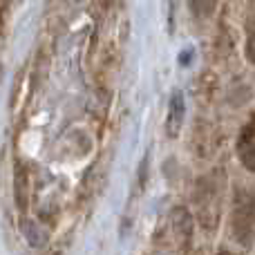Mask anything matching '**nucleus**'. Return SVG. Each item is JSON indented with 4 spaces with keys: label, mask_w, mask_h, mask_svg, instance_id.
Returning <instances> with one entry per match:
<instances>
[{
    "label": "nucleus",
    "mask_w": 255,
    "mask_h": 255,
    "mask_svg": "<svg viewBox=\"0 0 255 255\" xmlns=\"http://www.w3.org/2000/svg\"><path fill=\"white\" fill-rule=\"evenodd\" d=\"M222 190H224V177L220 172L202 177L197 181V186H195V211H197V220L208 231H213L220 224Z\"/></svg>",
    "instance_id": "f257e3e1"
},
{
    "label": "nucleus",
    "mask_w": 255,
    "mask_h": 255,
    "mask_svg": "<svg viewBox=\"0 0 255 255\" xmlns=\"http://www.w3.org/2000/svg\"><path fill=\"white\" fill-rule=\"evenodd\" d=\"M231 235L242 247H251L255 242V193L249 188H238L233 195Z\"/></svg>",
    "instance_id": "f03ea898"
},
{
    "label": "nucleus",
    "mask_w": 255,
    "mask_h": 255,
    "mask_svg": "<svg viewBox=\"0 0 255 255\" xmlns=\"http://www.w3.org/2000/svg\"><path fill=\"white\" fill-rule=\"evenodd\" d=\"M193 238V217L186 208H175L168 215V222L159 235L161 255H186Z\"/></svg>",
    "instance_id": "7ed1b4c3"
},
{
    "label": "nucleus",
    "mask_w": 255,
    "mask_h": 255,
    "mask_svg": "<svg viewBox=\"0 0 255 255\" xmlns=\"http://www.w3.org/2000/svg\"><path fill=\"white\" fill-rule=\"evenodd\" d=\"M238 154L242 166L249 172H255V119H251L242 128L238 139Z\"/></svg>",
    "instance_id": "20e7f679"
},
{
    "label": "nucleus",
    "mask_w": 255,
    "mask_h": 255,
    "mask_svg": "<svg viewBox=\"0 0 255 255\" xmlns=\"http://www.w3.org/2000/svg\"><path fill=\"white\" fill-rule=\"evenodd\" d=\"M184 117H186V103H184V94L181 92H172L170 94V103H168V117H166V132L168 136H177L184 128Z\"/></svg>",
    "instance_id": "39448f33"
},
{
    "label": "nucleus",
    "mask_w": 255,
    "mask_h": 255,
    "mask_svg": "<svg viewBox=\"0 0 255 255\" xmlns=\"http://www.w3.org/2000/svg\"><path fill=\"white\" fill-rule=\"evenodd\" d=\"M27 193H29V177H27L25 168H18L16 172V202L20 208L27 204Z\"/></svg>",
    "instance_id": "423d86ee"
},
{
    "label": "nucleus",
    "mask_w": 255,
    "mask_h": 255,
    "mask_svg": "<svg viewBox=\"0 0 255 255\" xmlns=\"http://www.w3.org/2000/svg\"><path fill=\"white\" fill-rule=\"evenodd\" d=\"M217 2L220 0H190V11L197 18H208L217 9Z\"/></svg>",
    "instance_id": "0eeeda50"
},
{
    "label": "nucleus",
    "mask_w": 255,
    "mask_h": 255,
    "mask_svg": "<svg viewBox=\"0 0 255 255\" xmlns=\"http://www.w3.org/2000/svg\"><path fill=\"white\" fill-rule=\"evenodd\" d=\"M247 58H249V63L255 65V31H251L247 38Z\"/></svg>",
    "instance_id": "6e6552de"
},
{
    "label": "nucleus",
    "mask_w": 255,
    "mask_h": 255,
    "mask_svg": "<svg viewBox=\"0 0 255 255\" xmlns=\"http://www.w3.org/2000/svg\"><path fill=\"white\" fill-rule=\"evenodd\" d=\"M217 255H235V253H231V251H222V253H217Z\"/></svg>",
    "instance_id": "1a4fd4ad"
}]
</instances>
